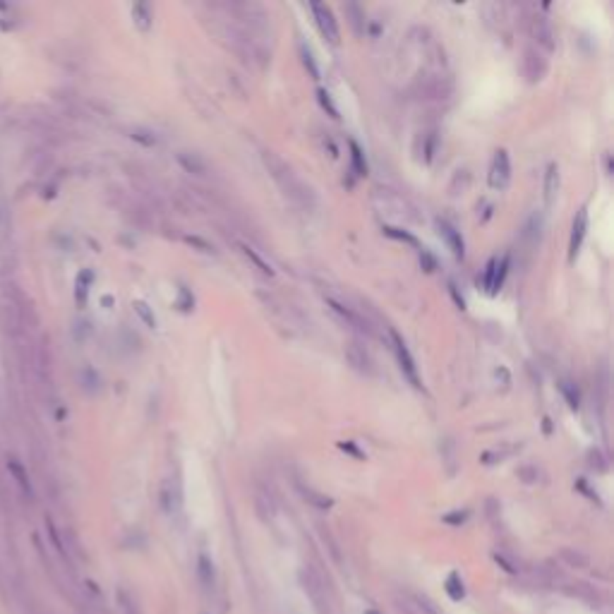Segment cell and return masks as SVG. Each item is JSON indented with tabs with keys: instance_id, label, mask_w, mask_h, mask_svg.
<instances>
[{
	"instance_id": "obj_1",
	"label": "cell",
	"mask_w": 614,
	"mask_h": 614,
	"mask_svg": "<svg viewBox=\"0 0 614 614\" xmlns=\"http://www.w3.org/2000/svg\"><path fill=\"white\" fill-rule=\"evenodd\" d=\"M512 180V163H509V154L504 149H500L492 159V168H490V185L495 190H504Z\"/></svg>"
},
{
	"instance_id": "obj_2",
	"label": "cell",
	"mask_w": 614,
	"mask_h": 614,
	"mask_svg": "<svg viewBox=\"0 0 614 614\" xmlns=\"http://www.w3.org/2000/svg\"><path fill=\"white\" fill-rule=\"evenodd\" d=\"M391 338H394V348H396V358H398V365H401V370H403V374L408 377L413 386L420 389V377H418V367H415V360H413L408 346H406V341L398 336L396 331H391Z\"/></svg>"
},
{
	"instance_id": "obj_3",
	"label": "cell",
	"mask_w": 614,
	"mask_h": 614,
	"mask_svg": "<svg viewBox=\"0 0 614 614\" xmlns=\"http://www.w3.org/2000/svg\"><path fill=\"white\" fill-rule=\"evenodd\" d=\"M314 20H317L319 32L324 34V39H329L331 44H338V24L333 20V12L321 3H312Z\"/></svg>"
},
{
	"instance_id": "obj_4",
	"label": "cell",
	"mask_w": 614,
	"mask_h": 614,
	"mask_svg": "<svg viewBox=\"0 0 614 614\" xmlns=\"http://www.w3.org/2000/svg\"><path fill=\"white\" fill-rule=\"evenodd\" d=\"M586 230H588V214L581 209L579 214H576V218H574V228H571V245H569L571 259H574L576 254H579L581 242H583V238H586Z\"/></svg>"
},
{
	"instance_id": "obj_5",
	"label": "cell",
	"mask_w": 614,
	"mask_h": 614,
	"mask_svg": "<svg viewBox=\"0 0 614 614\" xmlns=\"http://www.w3.org/2000/svg\"><path fill=\"white\" fill-rule=\"evenodd\" d=\"M437 226H439L442 238L449 242V247H451V252L456 254V257H459V259L464 257V254H466V250H464V238H461L459 230H456L449 221H439Z\"/></svg>"
},
{
	"instance_id": "obj_6",
	"label": "cell",
	"mask_w": 614,
	"mask_h": 614,
	"mask_svg": "<svg viewBox=\"0 0 614 614\" xmlns=\"http://www.w3.org/2000/svg\"><path fill=\"white\" fill-rule=\"evenodd\" d=\"M557 187H559V171H557L555 163H552V166L547 168V175H545V202L547 204L555 202Z\"/></svg>"
},
{
	"instance_id": "obj_7",
	"label": "cell",
	"mask_w": 614,
	"mask_h": 614,
	"mask_svg": "<svg viewBox=\"0 0 614 614\" xmlns=\"http://www.w3.org/2000/svg\"><path fill=\"white\" fill-rule=\"evenodd\" d=\"M197 574H199V581H202L206 588L214 586V564H211V559L206 555H199L197 559Z\"/></svg>"
},
{
	"instance_id": "obj_8",
	"label": "cell",
	"mask_w": 614,
	"mask_h": 614,
	"mask_svg": "<svg viewBox=\"0 0 614 614\" xmlns=\"http://www.w3.org/2000/svg\"><path fill=\"white\" fill-rule=\"evenodd\" d=\"M132 17H135V24L142 29V32H149V29H151V10H149V5L137 3L135 8H132Z\"/></svg>"
},
{
	"instance_id": "obj_9",
	"label": "cell",
	"mask_w": 614,
	"mask_h": 614,
	"mask_svg": "<svg viewBox=\"0 0 614 614\" xmlns=\"http://www.w3.org/2000/svg\"><path fill=\"white\" fill-rule=\"evenodd\" d=\"M447 593H449V598L454 600V603H459V600H464V595H466V591H464V581H461V576L456 574H449V579H447Z\"/></svg>"
},
{
	"instance_id": "obj_10",
	"label": "cell",
	"mask_w": 614,
	"mask_h": 614,
	"mask_svg": "<svg viewBox=\"0 0 614 614\" xmlns=\"http://www.w3.org/2000/svg\"><path fill=\"white\" fill-rule=\"evenodd\" d=\"M509 273V254L502 259V264H497V271H495V283H492V293H497V288H502L504 278Z\"/></svg>"
},
{
	"instance_id": "obj_11",
	"label": "cell",
	"mask_w": 614,
	"mask_h": 614,
	"mask_svg": "<svg viewBox=\"0 0 614 614\" xmlns=\"http://www.w3.org/2000/svg\"><path fill=\"white\" fill-rule=\"evenodd\" d=\"M350 151H353V166H355L358 175H365V173H367V163H365V156H362L360 147H358L355 142H350Z\"/></svg>"
},
{
	"instance_id": "obj_12",
	"label": "cell",
	"mask_w": 614,
	"mask_h": 614,
	"mask_svg": "<svg viewBox=\"0 0 614 614\" xmlns=\"http://www.w3.org/2000/svg\"><path fill=\"white\" fill-rule=\"evenodd\" d=\"M178 159H180V163H182V166H185L190 173H197V175H199V173L204 171V166H202V163H199L197 156H192V159H190V156H187V154H180Z\"/></svg>"
},
{
	"instance_id": "obj_13",
	"label": "cell",
	"mask_w": 614,
	"mask_h": 614,
	"mask_svg": "<svg viewBox=\"0 0 614 614\" xmlns=\"http://www.w3.org/2000/svg\"><path fill=\"white\" fill-rule=\"evenodd\" d=\"M135 312L147 321V326H156V317L151 314V309L144 305V302H135Z\"/></svg>"
},
{
	"instance_id": "obj_14",
	"label": "cell",
	"mask_w": 614,
	"mask_h": 614,
	"mask_svg": "<svg viewBox=\"0 0 614 614\" xmlns=\"http://www.w3.org/2000/svg\"><path fill=\"white\" fill-rule=\"evenodd\" d=\"M12 471H15V476H17V483H20V488H22V492L27 497H32V485H29V480H27V476H24V471L20 466H15L12 464Z\"/></svg>"
},
{
	"instance_id": "obj_15",
	"label": "cell",
	"mask_w": 614,
	"mask_h": 614,
	"mask_svg": "<svg viewBox=\"0 0 614 614\" xmlns=\"http://www.w3.org/2000/svg\"><path fill=\"white\" fill-rule=\"evenodd\" d=\"M300 51H302V60H305V65L309 68V75H312L314 80H317V77H319V70H317V65H314L312 51H309V48H305V46H300Z\"/></svg>"
},
{
	"instance_id": "obj_16",
	"label": "cell",
	"mask_w": 614,
	"mask_h": 614,
	"mask_svg": "<svg viewBox=\"0 0 614 614\" xmlns=\"http://www.w3.org/2000/svg\"><path fill=\"white\" fill-rule=\"evenodd\" d=\"M495 271H497V259H490L488 271H485V288H488V293H492V283H495Z\"/></svg>"
},
{
	"instance_id": "obj_17",
	"label": "cell",
	"mask_w": 614,
	"mask_h": 614,
	"mask_svg": "<svg viewBox=\"0 0 614 614\" xmlns=\"http://www.w3.org/2000/svg\"><path fill=\"white\" fill-rule=\"evenodd\" d=\"M319 103H321V106H324V108H329V115H331V118H338V111H336V108H333V103H331V99H329V94H326L324 89H319Z\"/></svg>"
},
{
	"instance_id": "obj_18",
	"label": "cell",
	"mask_w": 614,
	"mask_h": 614,
	"mask_svg": "<svg viewBox=\"0 0 614 614\" xmlns=\"http://www.w3.org/2000/svg\"><path fill=\"white\" fill-rule=\"evenodd\" d=\"M466 519H468V512H456V514H447V516H444V524L461 526V524H464Z\"/></svg>"
},
{
	"instance_id": "obj_19",
	"label": "cell",
	"mask_w": 614,
	"mask_h": 614,
	"mask_svg": "<svg viewBox=\"0 0 614 614\" xmlns=\"http://www.w3.org/2000/svg\"><path fill=\"white\" fill-rule=\"evenodd\" d=\"M562 391H564V396H567V401H569L571 408H579V394L571 391V386L567 384V382H564V384H562Z\"/></svg>"
},
{
	"instance_id": "obj_20",
	"label": "cell",
	"mask_w": 614,
	"mask_h": 614,
	"mask_svg": "<svg viewBox=\"0 0 614 614\" xmlns=\"http://www.w3.org/2000/svg\"><path fill=\"white\" fill-rule=\"evenodd\" d=\"M384 233L386 235H391V238H398V240H406V242H411V245H415V238H413V235H408V233H401L398 228H384Z\"/></svg>"
},
{
	"instance_id": "obj_21",
	"label": "cell",
	"mask_w": 614,
	"mask_h": 614,
	"mask_svg": "<svg viewBox=\"0 0 614 614\" xmlns=\"http://www.w3.org/2000/svg\"><path fill=\"white\" fill-rule=\"evenodd\" d=\"M245 254H247V257H252V259H254V262H257V266H259V269H262V271H266V273H271V266H269V264H266V262H264V259H262V257H259V254H257V252H254V250H250V247H245Z\"/></svg>"
},
{
	"instance_id": "obj_22",
	"label": "cell",
	"mask_w": 614,
	"mask_h": 614,
	"mask_svg": "<svg viewBox=\"0 0 614 614\" xmlns=\"http://www.w3.org/2000/svg\"><path fill=\"white\" fill-rule=\"evenodd\" d=\"M365 614H379V612H377V610H367V612H365Z\"/></svg>"
}]
</instances>
